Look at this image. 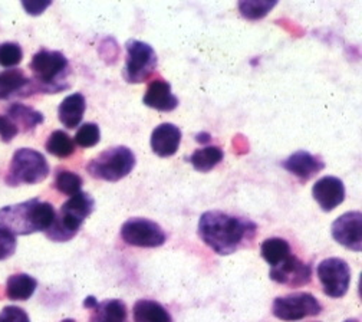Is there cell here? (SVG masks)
Segmentation results:
<instances>
[{
    "label": "cell",
    "mask_w": 362,
    "mask_h": 322,
    "mask_svg": "<svg viewBox=\"0 0 362 322\" xmlns=\"http://www.w3.org/2000/svg\"><path fill=\"white\" fill-rule=\"evenodd\" d=\"M256 230L257 224L255 222L220 210L203 213L197 226V234L202 242L221 256L232 255L252 242Z\"/></svg>",
    "instance_id": "cell-1"
},
{
    "label": "cell",
    "mask_w": 362,
    "mask_h": 322,
    "mask_svg": "<svg viewBox=\"0 0 362 322\" xmlns=\"http://www.w3.org/2000/svg\"><path fill=\"white\" fill-rule=\"evenodd\" d=\"M57 216L51 203L30 199L23 203L0 209V227L13 236L47 232Z\"/></svg>",
    "instance_id": "cell-2"
},
{
    "label": "cell",
    "mask_w": 362,
    "mask_h": 322,
    "mask_svg": "<svg viewBox=\"0 0 362 322\" xmlns=\"http://www.w3.org/2000/svg\"><path fill=\"white\" fill-rule=\"evenodd\" d=\"M95 202L93 196L79 192L66 200L59 213L55 216L54 223L47 230V238L52 242H68L79 232L86 217L94 212Z\"/></svg>",
    "instance_id": "cell-3"
},
{
    "label": "cell",
    "mask_w": 362,
    "mask_h": 322,
    "mask_svg": "<svg viewBox=\"0 0 362 322\" xmlns=\"http://www.w3.org/2000/svg\"><path fill=\"white\" fill-rule=\"evenodd\" d=\"M29 68L42 91L49 92V94L51 92L58 94L59 91L68 88L64 85V79L68 74L69 64L64 54L58 51L42 50L35 54Z\"/></svg>",
    "instance_id": "cell-4"
},
{
    "label": "cell",
    "mask_w": 362,
    "mask_h": 322,
    "mask_svg": "<svg viewBox=\"0 0 362 322\" xmlns=\"http://www.w3.org/2000/svg\"><path fill=\"white\" fill-rule=\"evenodd\" d=\"M135 154L125 146L108 149L86 164L90 177L104 181H119L135 167Z\"/></svg>",
    "instance_id": "cell-5"
},
{
    "label": "cell",
    "mask_w": 362,
    "mask_h": 322,
    "mask_svg": "<svg viewBox=\"0 0 362 322\" xmlns=\"http://www.w3.org/2000/svg\"><path fill=\"white\" fill-rule=\"evenodd\" d=\"M48 176L49 164L43 154L32 149H21L12 157L6 183L9 186L36 184L43 181Z\"/></svg>",
    "instance_id": "cell-6"
},
{
    "label": "cell",
    "mask_w": 362,
    "mask_h": 322,
    "mask_svg": "<svg viewBox=\"0 0 362 322\" xmlns=\"http://www.w3.org/2000/svg\"><path fill=\"white\" fill-rule=\"evenodd\" d=\"M125 50L124 79L128 84H141L147 81L157 68V54L153 46L139 39H129L125 43Z\"/></svg>",
    "instance_id": "cell-7"
},
{
    "label": "cell",
    "mask_w": 362,
    "mask_h": 322,
    "mask_svg": "<svg viewBox=\"0 0 362 322\" xmlns=\"http://www.w3.org/2000/svg\"><path fill=\"white\" fill-rule=\"evenodd\" d=\"M121 238L129 246L137 248H158L167 241L163 227L144 217L128 219L121 227Z\"/></svg>",
    "instance_id": "cell-8"
},
{
    "label": "cell",
    "mask_w": 362,
    "mask_h": 322,
    "mask_svg": "<svg viewBox=\"0 0 362 322\" xmlns=\"http://www.w3.org/2000/svg\"><path fill=\"white\" fill-rule=\"evenodd\" d=\"M322 305L312 294L295 292L278 297L272 305V314L282 321H299L308 316L320 315Z\"/></svg>",
    "instance_id": "cell-9"
},
{
    "label": "cell",
    "mask_w": 362,
    "mask_h": 322,
    "mask_svg": "<svg viewBox=\"0 0 362 322\" xmlns=\"http://www.w3.org/2000/svg\"><path fill=\"white\" fill-rule=\"evenodd\" d=\"M324 294L331 298H342L351 285V268L341 258L324 259L316 268Z\"/></svg>",
    "instance_id": "cell-10"
},
{
    "label": "cell",
    "mask_w": 362,
    "mask_h": 322,
    "mask_svg": "<svg viewBox=\"0 0 362 322\" xmlns=\"http://www.w3.org/2000/svg\"><path fill=\"white\" fill-rule=\"evenodd\" d=\"M332 238L344 248L362 251V213L346 212L332 223Z\"/></svg>",
    "instance_id": "cell-11"
},
{
    "label": "cell",
    "mask_w": 362,
    "mask_h": 322,
    "mask_svg": "<svg viewBox=\"0 0 362 322\" xmlns=\"http://www.w3.org/2000/svg\"><path fill=\"white\" fill-rule=\"evenodd\" d=\"M269 276L272 281L286 287H303L310 282L312 278V268L310 265L302 262L295 255L286 258L282 263L270 268Z\"/></svg>",
    "instance_id": "cell-12"
},
{
    "label": "cell",
    "mask_w": 362,
    "mask_h": 322,
    "mask_svg": "<svg viewBox=\"0 0 362 322\" xmlns=\"http://www.w3.org/2000/svg\"><path fill=\"white\" fill-rule=\"evenodd\" d=\"M312 196L324 212H332L345 200V186L338 177L325 176L313 184Z\"/></svg>",
    "instance_id": "cell-13"
},
{
    "label": "cell",
    "mask_w": 362,
    "mask_h": 322,
    "mask_svg": "<svg viewBox=\"0 0 362 322\" xmlns=\"http://www.w3.org/2000/svg\"><path fill=\"white\" fill-rule=\"evenodd\" d=\"M282 167L300 181H308L325 168V161L305 150H299L282 161Z\"/></svg>",
    "instance_id": "cell-14"
},
{
    "label": "cell",
    "mask_w": 362,
    "mask_h": 322,
    "mask_svg": "<svg viewBox=\"0 0 362 322\" xmlns=\"http://www.w3.org/2000/svg\"><path fill=\"white\" fill-rule=\"evenodd\" d=\"M181 130L171 124L163 122L154 128L151 134V149L158 157H171L177 153L181 143Z\"/></svg>",
    "instance_id": "cell-15"
},
{
    "label": "cell",
    "mask_w": 362,
    "mask_h": 322,
    "mask_svg": "<svg viewBox=\"0 0 362 322\" xmlns=\"http://www.w3.org/2000/svg\"><path fill=\"white\" fill-rule=\"evenodd\" d=\"M143 103L163 113H170L178 107V98L171 92V85L164 79H154L148 85Z\"/></svg>",
    "instance_id": "cell-16"
},
{
    "label": "cell",
    "mask_w": 362,
    "mask_h": 322,
    "mask_svg": "<svg viewBox=\"0 0 362 322\" xmlns=\"http://www.w3.org/2000/svg\"><path fill=\"white\" fill-rule=\"evenodd\" d=\"M86 108L85 97L81 92H75V94L68 96L58 108L59 121L64 124V127L74 130L78 127L83 118V113Z\"/></svg>",
    "instance_id": "cell-17"
},
{
    "label": "cell",
    "mask_w": 362,
    "mask_h": 322,
    "mask_svg": "<svg viewBox=\"0 0 362 322\" xmlns=\"http://www.w3.org/2000/svg\"><path fill=\"white\" fill-rule=\"evenodd\" d=\"M127 305L121 299H105L98 302L90 314L89 322H127Z\"/></svg>",
    "instance_id": "cell-18"
},
{
    "label": "cell",
    "mask_w": 362,
    "mask_h": 322,
    "mask_svg": "<svg viewBox=\"0 0 362 322\" xmlns=\"http://www.w3.org/2000/svg\"><path fill=\"white\" fill-rule=\"evenodd\" d=\"M134 322H173L170 312L158 302L151 299H140L135 302Z\"/></svg>",
    "instance_id": "cell-19"
},
{
    "label": "cell",
    "mask_w": 362,
    "mask_h": 322,
    "mask_svg": "<svg viewBox=\"0 0 362 322\" xmlns=\"http://www.w3.org/2000/svg\"><path fill=\"white\" fill-rule=\"evenodd\" d=\"M37 288V281L30 275L16 273L9 276L6 282V297L11 301H26Z\"/></svg>",
    "instance_id": "cell-20"
},
{
    "label": "cell",
    "mask_w": 362,
    "mask_h": 322,
    "mask_svg": "<svg viewBox=\"0 0 362 322\" xmlns=\"http://www.w3.org/2000/svg\"><path fill=\"white\" fill-rule=\"evenodd\" d=\"M260 255L270 265V268H274L289 258L292 251L288 241L281 238H270L262 243Z\"/></svg>",
    "instance_id": "cell-21"
},
{
    "label": "cell",
    "mask_w": 362,
    "mask_h": 322,
    "mask_svg": "<svg viewBox=\"0 0 362 322\" xmlns=\"http://www.w3.org/2000/svg\"><path fill=\"white\" fill-rule=\"evenodd\" d=\"M8 118L16 125L22 127L23 131L33 130L36 125L43 122V115L39 111H35L30 107H26L23 104H13L9 107Z\"/></svg>",
    "instance_id": "cell-22"
},
{
    "label": "cell",
    "mask_w": 362,
    "mask_h": 322,
    "mask_svg": "<svg viewBox=\"0 0 362 322\" xmlns=\"http://www.w3.org/2000/svg\"><path fill=\"white\" fill-rule=\"evenodd\" d=\"M30 84L21 69H8L0 75V100H6Z\"/></svg>",
    "instance_id": "cell-23"
},
{
    "label": "cell",
    "mask_w": 362,
    "mask_h": 322,
    "mask_svg": "<svg viewBox=\"0 0 362 322\" xmlns=\"http://www.w3.org/2000/svg\"><path fill=\"white\" fill-rule=\"evenodd\" d=\"M223 157L224 154L220 147L209 146V147L196 150L190 157V163L197 171L207 173L213 170L223 160Z\"/></svg>",
    "instance_id": "cell-24"
},
{
    "label": "cell",
    "mask_w": 362,
    "mask_h": 322,
    "mask_svg": "<svg viewBox=\"0 0 362 322\" xmlns=\"http://www.w3.org/2000/svg\"><path fill=\"white\" fill-rule=\"evenodd\" d=\"M47 150L49 154H52L55 157L66 159L75 151V143L66 132L57 130L48 138Z\"/></svg>",
    "instance_id": "cell-25"
},
{
    "label": "cell",
    "mask_w": 362,
    "mask_h": 322,
    "mask_svg": "<svg viewBox=\"0 0 362 322\" xmlns=\"http://www.w3.org/2000/svg\"><path fill=\"white\" fill-rule=\"evenodd\" d=\"M276 5V0H242L238 4L240 15L249 21L264 18Z\"/></svg>",
    "instance_id": "cell-26"
},
{
    "label": "cell",
    "mask_w": 362,
    "mask_h": 322,
    "mask_svg": "<svg viewBox=\"0 0 362 322\" xmlns=\"http://www.w3.org/2000/svg\"><path fill=\"white\" fill-rule=\"evenodd\" d=\"M55 188L59 193L72 197L81 192L82 178L74 171L59 170L55 176Z\"/></svg>",
    "instance_id": "cell-27"
},
{
    "label": "cell",
    "mask_w": 362,
    "mask_h": 322,
    "mask_svg": "<svg viewBox=\"0 0 362 322\" xmlns=\"http://www.w3.org/2000/svg\"><path fill=\"white\" fill-rule=\"evenodd\" d=\"M100 140H101L100 127L94 122H86L82 127H79L74 143L82 149H89V147L97 146Z\"/></svg>",
    "instance_id": "cell-28"
},
{
    "label": "cell",
    "mask_w": 362,
    "mask_h": 322,
    "mask_svg": "<svg viewBox=\"0 0 362 322\" xmlns=\"http://www.w3.org/2000/svg\"><path fill=\"white\" fill-rule=\"evenodd\" d=\"M23 52L18 43L6 42L0 45V65L5 68L16 67L22 62Z\"/></svg>",
    "instance_id": "cell-29"
},
{
    "label": "cell",
    "mask_w": 362,
    "mask_h": 322,
    "mask_svg": "<svg viewBox=\"0 0 362 322\" xmlns=\"http://www.w3.org/2000/svg\"><path fill=\"white\" fill-rule=\"evenodd\" d=\"M16 238L8 232V230L0 227V260H6L16 252Z\"/></svg>",
    "instance_id": "cell-30"
},
{
    "label": "cell",
    "mask_w": 362,
    "mask_h": 322,
    "mask_svg": "<svg viewBox=\"0 0 362 322\" xmlns=\"http://www.w3.org/2000/svg\"><path fill=\"white\" fill-rule=\"evenodd\" d=\"M0 322H30L29 315L19 306H6L0 312Z\"/></svg>",
    "instance_id": "cell-31"
},
{
    "label": "cell",
    "mask_w": 362,
    "mask_h": 322,
    "mask_svg": "<svg viewBox=\"0 0 362 322\" xmlns=\"http://www.w3.org/2000/svg\"><path fill=\"white\" fill-rule=\"evenodd\" d=\"M18 132H19V128L8 117L0 115V137H2V140L5 143L12 142V138H15Z\"/></svg>",
    "instance_id": "cell-32"
},
{
    "label": "cell",
    "mask_w": 362,
    "mask_h": 322,
    "mask_svg": "<svg viewBox=\"0 0 362 322\" xmlns=\"http://www.w3.org/2000/svg\"><path fill=\"white\" fill-rule=\"evenodd\" d=\"M51 5L52 2H49V0H29V2L25 0V2H22L23 9L32 16H37L43 13Z\"/></svg>",
    "instance_id": "cell-33"
},
{
    "label": "cell",
    "mask_w": 362,
    "mask_h": 322,
    "mask_svg": "<svg viewBox=\"0 0 362 322\" xmlns=\"http://www.w3.org/2000/svg\"><path fill=\"white\" fill-rule=\"evenodd\" d=\"M97 304H98V301L94 297H88L83 301V306L88 308V309H94L97 306Z\"/></svg>",
    "instance_id": "cell-34"
},
{
    "label": "cell",
    "mask_w": 362,
    "mask_h": 322,
    "mask_svg": "<svg viewBox=\"0 0 362 322\" xmlns=\"http://www.w3.org/2000/svg\"><path fill=\"white\" fill-rule=\"evenodd\" d=\"M210 134H207V132H202V134H197L196 135V140L199 142V143H209L210 142Z\"/></svg>",
    "instance_id": "cell-35"
},
{
    "label": "cell",
    "mask_w": 362,
    "mask_h": 322,
    "mask_svg": "<svg viewBox=\"0 0 362 322\" xmlns=\"http://www.w3.org/2000/svg\"><path fill=\"white\" fill-rule=\"evenodd\" d=\"M62 322H75V321H74V319H71V318H68V319H64Z\"/></svg>",
    "instance_id": "cell-36"
}]
</instances>
